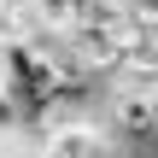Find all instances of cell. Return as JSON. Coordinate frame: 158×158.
<instances>
[{"label": "cell", "mask_w": 158, "mask_h": 158, "mask_svg": "<svg viewBox=\"0 0 158 158\" xmlns=\"http://www.w3.org/2000/svg\"><path fill=\"white\" fill-rule=\"evenodd\" d=\"M111 129L129 147L152 141L158 135V88H117L111 94Z\"/></svg>", "instance_id": "7a4b0ae2"}, {"label": "cell", "mask_w": 158, "mask_h": 158, "mask_svg": "<svg viewBox=\"0 0 158 158\" xmlns=\"http://www.w3.org/2000/svg\"><path fill=\"white\" fill-rule=\"evenodd\" d=\"M41 158H111V141L94 117H64L47 129L41 141Z\"/></svg>", "instance_id": "3957f363"}, {"label": "cell", "mask_w": 158, "mask_h": 158, "mask_svg": "<svg viewBox=\"0 0 158 158\" xmlns=\"http://www.w3.org/2000/svg\"><path fill=\"white\" fill-rule=\"evenodd\" d=\"M64 41H70L76 64H82L94 82H100V76H117V64H123V29H117V23H70Z\"/></svg>", "instance_id": "6da1fadb"}, {"label": "cell", "mask_w": 158, "mask_h": 158, "mask_svg": "<svg viewBox=\"0 0 158 158\" xmlns=\"http://www.w3.org/2000/svg\"><path fill=\"white\" fill-rule=\"evenodd\" d=\"M0 6H6V0H0Z\"/></svg>", "instance_id": "277c9868"}]
</instances>
